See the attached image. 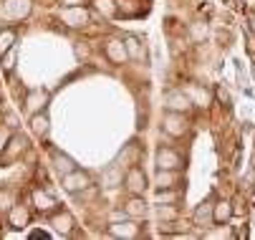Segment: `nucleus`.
<instances>
[{
    "label": "nucleus",
    "mask_w": 255,
    "mask_h": 240,
    "mask_svg": "<svg viewBox=\"0 0 255 240\" xmlns=\"http://www.w3.org/2000/svg\"><path fill=\"white\" fill-rule=\"evenodd\" d=\"M162 131L172 139H179L190 131V121H187V114H179V112H167L162 117Z\"/></svg>",
    "instance_id": "1"
},
{
    "label": "nucleus",
    "mask_w": 255,
    "mask_h": 240,
    "mask_svg": "<svg viewBox=\"0 0 255 240\" xmlns=\"http://www.w3.org/2000/svg\"><path fill=\"white\" fill-rule=\"evenodd\" d=\"M61 187H63L68 195H81L84 190H89V187H91V175L76 167L74 172H68V175H63V177H61Z\"/></svg>",
    "instance_id": "2"
},
{
    "label": "nucleus",
    "mask_w": 255,
    "mask_h": 240,
    "mask_svg": "<svg viewBox=\"0 0 255 240\" xmlns=\"http://www.w3.org/2000/svg\"><path fill=\"white\" fill-rule=\"evenodd\" d=\"M162 107L167 112H179V114H190V109L195 107L192 104V99L185 94V89H174L169 94H164V101H162Z\"/></svg>",
    "instance_id": "3"
},
{
    "label": "nucleus",
    "mask_w": 255,
    "mask_h": 240,
    "mask_svg": "<svg viewBox=\"0 0 255 240\" xmlns=\"http://www.w3.org/2000/svg\"><path fill=\"white\" fill-rule=\"evenodd\" d=\"M61 23H66L68 28H84V25H89V20H91V13L84 8V5H63V10H61Z\"/></svg>",
    "instance_id": "4"
},
{
    "label": "nucleus",
    "mask_w": 255,
    "mask_h": 240,
    "mask_svg": "<svg viewBox=\"0 0 255 240\" xmlns=\"http://www.w3.org/2000/svg\"><path fill=\"white\" fill-rule=\"evenodd\" d=\"M104 53H106V58L112 61L114 66H122V63L129 61V51H127V46H124L122 38H109L104 43Z\"/></svg>",
    "instance_id": "5"
},
{
    "label": "nucleus",
    "mask_w": 255,
    "mask_h": 240,
    "mask_svg": "<svg viewBox=\"0 0 255 240\" xmlns=\"http://www.w3.org/2000/svg\"><path fill=\"white\" fill-rule=\"evenodd\" d=\"M124 187L131 195H144L147 192V175H144L141 167H131L129 172L124 175Z\"/></svg>",
    "instance_id": "6"
},
{
    "label": "nucleus",
    "mask_w": 255,
    "mask_h": 240,
    "mask_svg": "<svg viewBox=\"0 0 255 240\" xmlns=\"http://www.w3.org/2000/svg\"><path fill=\"white\" fill-rule=\"evenodd\" d=\"M154 159H157V169H182V164H185L182 154L169 147H159Z\"/></svg>",
    "instance_id": "7"
},
{
    "label": "nucleus",
    "mask_w": 255,
    "mask_h": 240,
    "mask_svg": "<svg viewBox=\"0 0 255 240\" xmlns=\"http://www.w3.org/2000/svg\"><path fill=\"white\" fill-rule=\"evenodd\" d=\"M109 235H114V238H139L141 235V225H136V220H124L122 223H112L109 225Z\"/></svg>",
    "instance_id": "8"
},
{
    "label": "nucleus",
    "mask_w": 255,
    "mask_h": 240,
    "mask_svg": "<svg viewBox=\"0 0 255 240\" xmlns=\"http://www.w3.org/2000/svg\"><path fill=\"white\" fill-rule=\"evenodd\" d=\"M124 213H127V218L141 220V218H147L149 208H147V202H144V197H141V195H131V197L124 202Z\"/></svg>",
    "instance_id": "9"
},
{
    "label": "nucleus",
    "mask_w": 255,
    "mask_h": 240,
    "mask_svg": "<svg viewBox=\"0 0 255 240\" xmlns=\"http://www.w3.org/2000/svg\"><path fill=\"white\" fill-rule=\"evenodd\" d=\"M46 104H48V91H43V89H33V91L25 96V112H28V114L43 112Z\"/></svg>",
    "instance_id": "10"
},
{
    "label": "nucleus",
    "mask_w": 255,
    "mask_h": 240,
    "mask_svg": "<svg viewBox=\"0 0 255 240\" xmlns=\"http://www.w3.org/2000/svg\"><path fill=\"white\" fill-rule=\"evenodd\" d=\"M8 225L13 228V230H23V228H28L30 225V213H28V208H23V205H13V208L8 210Z\"/></svg>",
    "instance_id": "11"
},
{
    "label": "nucleus",
    "mask_w": 255,
    "mask_h": 240,
    "mask_svg": "<svg viewBox=\"0 0 255 240\" xmlns=\"http://www.w3.org/2000/svg\"><path fill=\"white\" fill-rule=\"evenodd\" d=\"M51 228L58 233V235H71L74 233V215L71 213H53L51 215Z\"/></svg>",
    "instance_id": "12"
},
{
    "label": "nucleus",
    "mask_w": 255,
    "mask_h": 240,
    "mask_svg": "<svg viewBox=\"0 0 255 240\" xmlns=\"http://www.w3.org/2000/svg\"><path fill=\"white\" fill-rule=\"evenodd\" d=\"M185 94L192 99V104H195V107H202V109H207V107L212 104V94H210L207 89H202L200 84H190V86L185 89Z\"/></svg>",
    "instance_id": "13"
},
{
    "label": "nucleus",
    "mask_w": 255,
    "mask_h": 240,
    "mask_svg": "<svg viewBox=\"0 0 255 240\" xmlns=\"http://www.w3.org/2000/svg\"><path fill=\"white\" fill-rule=\"evenodd\" d=\"M212 200H205L200 208L195 210V225H200L202 230H207V228H212L215 225V218H212Z\"/></svg>",
    "instance_id": "14"
},
{
    "label": "nucleus",
    "mask_w": 255,
    "mask_h": 240,
    "mask_svg": "<svg viewBox=\"0 0 255 240\" xmlns=\"http://www.w3.org/2000/svg\"><path fill=\"white\" fill-rule=\"evenodd\" d=\"M25 149H28V136H25V134H13L10 142H8V147H5V152H3V157H5V159H15V157L23 154Z\"/></svg>",
    "instance_id": "15"
},
{
    "label": "nucleus",
    "mask_w": 255,
    "mask_h": 240,
    "mask_svg": "<svg viewBox=\"0 0 255 240\" xmlns=\"http://www.w3.org/2000/svg\"><path fill=\"white\" fill-rule=\"evenodd\" d=\"M33 205H35V210H38L41 215H46V213H53L56 210V200L46 192V190H35L33 192Z\"/></svg>",
    "instance_id": "16"
},
{
    "label": "nucleus",
    "mask_w": 255,
    "mask_h": 240,
    "mask_svg": "<svg viewBox=\"0 0 255 240\" xmlns=\"http://www.w3.org/2000/svg\"><path fill=\"white\" fill-rule=\"evenodd\" d=\"M233 215H235V208H233V202H230V200H217V202L212 205L215 225H217V223H228Z\"/></svg>",
    "instance_id": "17"
},
{
    "label": "nucleus",
    "mask_w": 255,
    "mask_h": 240,
    "mask_svg": "<svg viewBox=\"0 0 255 240\" xmlns=\"http://www.w3.org/2000/svg\"><path fill=\"white\" fill-rule=\"evenodd\" d=\"M51 157H53V169L63 177V175H68V172H74L76 169V162L71 159L68 154H63V152H56V149H51Z\"/></svg>",
    "instance_id": "18"
},
{
    "label": "nucleus",
    "mask_w": 255,
    "mask_h": 240,
    "mask_svg": "<svg viewBox=\"0 0 255 240\" xmlns=\"http://www.w3.org/2000/svg\"><path fill=\"white\" fill-rule=\"evenodd\" d=\"M30 10V0H5V13L10 20H20L25 18Z\"/></svg>",
    "instance_id": "19"
},
{
    "label": "nucleus",
    "mask_w": 255,
    "mask_h": 240,
    "mask_svg": "<svg viewBox=\"0 0 255 240\" xmlns=\"http://www.w3.org/2000/svg\"><path fill=\"white\" fill-rule=\"evenodd\" d=\"M157 190H164V187H179V169H157Z\"/></svg>",
    "instance_id": "20"
},
{
    "label": "nucleus",
    "mask_w": 255,
    "mask_h": 240,
    "mask_svg": "<svg viewBox=\"0 0 255 240\" xmlns=\"http://www.w3.org/2000/svg\"><path fill=\"white\" fill-rule=\"evenodd\" d=\"M30 129H33V134H38V136H46V134H48V129H51V121H48L46 112L30 114Z\"/></svg>",
    "instance_id": "21"
},
{
    "label": "nucleus",
    "mask_w": 255,
    "mask_h": 240,
    "mask_svg": "<svg viewBox=\"0 0 255 240\" xmlns=\"http://www.w3.org/2000/svg\"><path fill=\"white\" fill-rule=\"evenodd\" d=\"M15 38H18L15 28H3V30H0V53H8L13 48Z\"/></svg>",
    "instance_id": "22"
},
{
    "label": "nucleus",
    "mask_w": 255,
    "mask_h": 240,
    "mask_svg": "<svg viewBox=\"0 0 255 240\" xmlns=\"http://www.w3.org/2000/svg\"><path fill=\"white\" fill-rule=\"evenodd\" d=\"M157 215H159V220H179V208L174 202H162L157 208Z\"/></svg>",
    "instance_id": "23"
},
{
    "label": "nucleus",
    "mask_w": 255,
    "mask_h": 240,
    "mask_svg": "<svg viewBox=\"0 0 255 240\" xmlns=\"http://www.w3.org/2000/svg\"><path fill=\"white\" fill-rule=\"evenodd\" d=\"M94 8H96L104 18H114L117 10H119V5L114 3V0H94Z\"/></svg>",
    "instance_id": "24"
},
{
    "label": "nucleus",
    "mask_w": 255,
    "mask_h": 240,
    "mask_svg": "<svg viewBox=\"0 0 255 240\" xmlns=\"http://www.w3.org/2000/svg\"><path fill=\"white\" fill-rule=\"evenodd\" d=\"M13 205H15V192L3 187V190H0V213H8Z\"/></svg>",
    "instance_id": "25"
},
{
    "label": "nucleus",
    "mask_w": 255,
    "mask_h": 240,
    "mask_svg": "<svg viewBox=\"0 0 255 240\" xmlns=\"http://www.w3.org/2000/svg\"><path fill=\"white\" fill-rule=\"evenodd\" d=\"M179 200V190L177 187H164V190H157V202H177Z\"/></svg>",
    "instance_id": "26"
},
{
    "label": "nucleus",
    "mask_w": 255,
    "mask_h": 240,
    "mask_svg": "<svg viewBox=\"0 0 255 240\" xmlns=\"http://www.w3.org/2000/svg\"><path fill=\"white\" fill-rule=\"evenodd\" d=\"M124 46L129 51V58H141V43H139V38L129 36V38H124Z\"/></svg>",
    "instance_id": "27"
},
{
    "label": "nucleus",
    "mask_w": 255,
    "mask_h": 240,
    "mask_svg": "<svg viewBox=\"0 0 255 240\" xmlns=\"http://www.w3.org/2000/svg\"><path fill=\"white\" fill-rule=\"evenodd\" d=\"M192 38H195V41L207 38V25H205V23H195V25H192Z\"/></svg>",
    "instance_id": "28"
},
{
    "label": "nucleus",
    "mask_w": 255,
    "mask_h": 240,
    "mask_svg": "<svg viewBox=\"0 0 255 240\" xmlns=\"http://www.w3.org/2000/svg\"><path fill=\"white\" fill-rule=\"evenodd\" d=\"M10 126L8 129H0V154H3L5 152V147H8V142H10Z\"/></svg>",
    "instance_id": "29"
},
{
    "label": "nucleus",
    "mask_w": 255,
    "mask_h": 240,
    "mask_svg": "<svg viewBox=\"0 0 255 240\" xmlns=\"http://www.w3.org/2000/svg\"><path fill=\"white\" fill-rule=\"evenodd\" d=\"M5 56V61H3V68L5 71H13V66H15V48H10L8 53H3Z\"/></svg>",
    "instance_id": "30"
},
{
    "label": "nucleus",
    "mask_w": 255,
    "mask_h": 240,
    "mask_svg": "<svg viewBox=\"0 0 255 240\" xmlns=\"http://www.w3.org/2000/svg\"><path fill=\"white\" fill-rule=\"evenodd\" d=\"M248 51L255 53V36H253V33H248Z\"/></svg>",
    "instance_id": "31"
},
{
    "label": "nucleus",
    "mask_w": 255,
    "mask_h": 240,
    "mask_svg": "<svg viewBox=\"0 0 255 240\" xmlns=\"http://www.w3.org/2000/svg\"><path fill=\"white\" fill-rule=\"evenodd\" d=\"M58 3H61V5H81L84 0H58Z\"/></svg>",
    "instance_id": "32"
},
{
    "label": "nucleus",
    "mask_w": 255,
    "mask_h": 240,
    "mask_svg": "<svg viewBox=\"0 0 255 240\" xmlns=\"http://www.w3.org/2000/svg\"><path fill=\"white\" fill-rule=\"evenodd\" d=\"M0 235H3V228H0Z\"/></svg>",
    "instance_id": "33"
}]
</instances>
